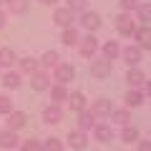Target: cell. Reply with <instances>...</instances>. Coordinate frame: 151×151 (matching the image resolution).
Instances as JSON below:
<instances>
[{
    "mask_svg": "<svg viewBox=\"0 0 151 151\" xmlns=\"http://www.w3.org/2000/svg\"><path fill=\"white\" fill-rule=\"evenodd\" d=\"M43 151H63V141L55 139V136H50V139L43 144Z\"/></svg>",
    "mask_w": 151,
    "mask_h": 151,
    "instance_id": "32",
    "label": "cell"
},
{
    "mask_svg": "<svg viewBox=\"0 0 151 151\" xmlns=\"http://www.w3.org/2000/svg\"><path fill=\"white\" fill-rule=\"evenodd\" d=\"M121 141L124 144H134V141H139V129L131 124H126L124 129H121Z\"/></svg>",
    "mask_w": 151,
    "mask_h": 151,
    "instance_id": "24",
    "label": "cell"
},
{
    "mask_svg": "<svg viewBox=\"0 0 151 151\" xmlns=\"http://www.w3.org/2000/svg\"><path fill=\"white\" fill-rule=\"evenodd\" d=\"M91 76L93 78H108V76H111V60L108 58L91 60Z\"/></svg>",
    "mask_w": 151,
    "mask_h": 151,
    "instance_id": "5",
    "label": "cell"
},
{
    "mask_svg": "<svg viewBox=\"0 0 151 151\" xmlns=\"http://www.w3.org/2000/svg\"><path fill=\"white\" fill-rule=\"evenodd\" d=\"M139 151H151V139H146V141H139Z\"/></svg>",
    "mask_w": 151,
    "mask_h": 151,
    "instance_id": "36",
    "label": "cell"
},
{
    "mask_svg": "<svg viewBox=\"0 0 151 151\" xmlns=\"http://www.w3.org/2000/svg\"><path fill=\"white\" fill-rule=\"evenodd\" d=\"M13 111V101L8 96H0V113H3V116H8V113Z\"/></svg>",
    "mask_w": 151,
    "mask_h": 151,
    "instance_id": "33",
    "label": "cell"
},
{
    "mask_svg": "<svg viewBox=\"0 0 151 151\" xmlns=\"http://www.w3.org/2000/svg\"><path fill=\"white\" fill-rule=\"evenodd\" d=\"M78 23H81L83 30L96 33L98 28H101V15H98V13H93V10H83V13H81V18H78Z\"/></svg>",
    "mask_w": 151,
    "mask_h": 151,
    "instance_id": "3",
    "label": "cell"
},
{
    "mask_svg": "<svg viewBox=\"0 0 151 151\" xmlns=\"http://www.w3.org/2000/svg\"><path fill=\"white\" fill-rule=\"evenodd\" d=\"M149 139H151V134H149Z\"/></svg>",
    "mask_w": 151,
    "mask_h": 151,
    "instance_id": "41",
    "label": "cell"
},
{
    "mask_svg": "<svg viewBox=\"0 0 151 151\" xmlns=\"http://www.w3.org/2000/svg\"><path fill=\"white\" fill-rule=\"evenodd\" d=\"M65 8H70L73 13H83L86 10V0H68V5Z\"/></svg>",
    "mask_w": 151,
    "mask_h": 151,
    "instance_id": "34",
    "label": "cell"
},
{
    "mask_svg": "<svg viewBox=\"0 0 151 151\" xmlns=\"http://www.w3.org/2000/svg\"><path fill=\"white\" fill-rule=\"evenodd\" d=\"M20 151H43V144L38 139H25L20 144Z\"/></svg>",
    "mask_w": 151,
    "mask_h": 151,
    "instance_id": "31",
    "label": "cell"
},
{
    "mask_svg": "<svg viewBox=\"0 0 151 151\" xmlns=\"http://www.w3.org/2000/svg\"><path fill=\"white\" fill-rule=\"evenodd\" d=\"M78 50H81L83 58H93L98 50V38L93 35V33H88V35H83L81 40H78Z\"/></svg>",
    "mask_w": 151,
    "mask_h": 151,
    "instance_id": "1",
    "label": "cell"
},
{
    "mask_svg": "<svg viewBox=\"0 0 151 151\" xmlns=\"http://www.w3.org/2000/svg\"><path fill=\"white\" fill-rule=\"evenodd\" d=\"M60 40H63V45H78L81 35H78V30L70 25V28H63V35H60Z\"/></svg>",
    "mask_w": 151,
    "mask_h": 151,
    "instance_id": "23",
    "label": "cell"
},
{
    "mask_svg": "<svg viewBox=\"0 0 151 151\" xmlns=\"http://www.w3.org/2000/svg\"><path fill=\"white\" fill-rule=\"evenodd\" d=\"M111 121H116V124L126 126V124L131 121V113H129V108H113V111H111Z\"/></svg>",
    "mask_w": 151,
    "mask_h": 151,
    "instance_id": "27",
    "label": "cell"
},
{
    "mask_svg": "<svg viewBox=\"0 0 151 151\" xmlns=\"http://www.w3.org/2000/svg\"><path fill=\"white\" fill-rule=\"evenodd\" d=\"M40 3H43V5H55L58 0H40Z\"/></svg>",
    "mask_w": 151,
    "mask_h": 151,
    "instance_id": "39",
    "label": "cell"
},
{
    "mask_svg": "<svg viewBox=\"0 0 151 151\" xmlns=\"http://www.w3.org/2000/svg\"><path fill=\"white\" fill-rule=\"evenodd\" d=\"M48 91H50V103H58L60 106V103L68 101V88H65L63 83H55V86H50Z\"/></svg>",
    "mask_w": 151,
    "mask_h": 151,
    "instance_id": "16",
    "label": "cell"
},
{
    "mask_svg": "<svg viewBox=\"0 0 151 151\" xmlns=\"http://www.w3.org/2000/svg\"><path fill=\"white\" fill-rule=\"evenodd\" d=\"M116 30H119L121 35H134L136 23L131 20V15H129V13H121V15L116 18Z\"/></svg>",
    "mask_w": 151,
    "mask_h": 151,
    "instance_id": "8",
    "label": "cell"
},
{
    "mask_svg": "<svg viewBox=\"0 0 151 151\" xmlns=\"http://www.w3.org/2000/svg\"><path fill=\"white\" fill-rule=\"evenodd\" d=\"M30 86L35 91H48L50 88V76L45 70H35V73H30Z\"/></svg>",
    "mask_w": 151,
    "mask_h": 151,
    "instance_id": "9",
    "label": "cell"
},
{
    "mask_svg": "<svg viewBox=\"0 0 151 151\" xmlns=\"http://www.w3.org/2000/svg\"><path fill=\"white\" fill-rule=\"evenodd\" d=\"M28 5H30L28 0H5V8L10 13H15V15H23V13L28 10Z\"/></svg>",
    "mask_w": 151,
    "mask_h": 151,
    "instance_id": "25",
    "label": "cell"
},
{
    "mask_svg": "<svg viewBox=\"0 0 151 151\" xmlns=\"http://www.w3.org/2000/svg\"><path fill=\"white\" fill-rule=\"evenodd\" d=\"M136 15H139V20L144 23V25H149V23H151V3H139Z\"/></svg>",
    "mask_w": 151,
    "mask_h": 151,
    "instance_id": "28",
    "label": "cell"
},
{
    "mask_svg": "<svg viewBox=\"0 0 151 151\" xmlns=\"http://www.w3.org/2000/svg\"><path fill=\"white\" fill-rule=\"evenodd\" d=\"M58 63H60V58H58L55 50H48V53H43V58H40V65H45V68H55Z\"/></svg>",
    "mask_w": 151,
    "mask_h": 151,
    "instance_id": "30",
    "label": "cell"
},
{
    "mask_svg": "<svg viewBox=\"0 0 151 151\" xmlns=\"http://www.w3.org/2000/svg\"><path fill=\"white\" fill-rule=\"evenodd\" d=\"M93 136H96V141H101V144H108V141L113 139V129L108 124H96L93 126Z\"/></svg>",
    "mask_w": 151,
    "mask_h": 151,
    "instance_id": "17",
    "label": "cell"
},
{
    "mask_svg": "<svg viewBox=\"0 0 151 151\" xmlns=\"http://www.w3.org/2000/svg\"><path fill=\"white\" fill-rule=\"evenodd\" d=\"M96 121H98V119L93 116L91 111H86V108H83V111H78V129H81V131H86V134H88V131L96 126Z\"/></svg>",
    "mask_w": 151,
    "mask_h": 151,
    "instance_id": "15",
    "label": "cell"
},
{
    "mask_svg": "<svg viewBox=\"0 0 151 151\" xmlns=\"http://www.w3.org/2000/svg\"><path fill=\"white\" fill-rule=\"evenodd\" d=\"M144 103V91H139V88H129V93H126V106L129 108H136Z\"/></svg>",
    "mask_w": 151,
    "mask_h": 151,
    "instance_id": "22",
    "label": "cell"
},
{
    "mask_svg": "<svg viewBox=\"0 0 151 151\" xmlns=\"http://www.w3.org/2000/svg\"><path fill=\"white\" fill-rule=\"evenodd\" d=\"M73 20H76V13L70 10V8H55V13H53V23L55 25H60V28H70L73 25Z\"/></svg>",
    "mask_w": 151,
    "mask_h": 151,
    "instance_id": "4",
    "label": "cell"
},
{
    "mask_svg": "<svg viewBox=\"0 0 151 151\" xmlns=\"http://www.w3.org/2000/svg\"><path fill=\"white\" fill-rule=\"evenodd\" d=\"M0 83H3L8 91H15V88L20 86V73H15V70H5L3 78H0Z\"/></svg>",
    "mask_w": 151,
    "mask_h": 151,
    "instance_id": "18",
    "label": "cell"
},
{
    "mask_svg": "<svg viewBox=\"0 0 151 151\" xmlns=\"http://www.w3.org/2000/svg\"><path fill=\"white\" fill-rule=\"evenodd\" d=\"M3 3H5V0H0V5H3Z\"/></svg>",
    "mask_w": 151,
    "mask_h": 151,
    "instance_id": "40",
    "label": "cell"
},
{
    "mask_svg": "<svg viewBox=\"0 0 151 151\" xmlns=\"http://www.w3.org/2000/svg\"><path fill=\"white\" fill-rule=\"evenodd\" d=\"M126 83H129L131 88L144 86V83H146V73H144L141 68H136V65H134V68H129V73H126Z\"/></svg>",
    "mask_w": 151,
    "mask_h": 151,
    "instance_id": "13",
    "label": "cell"
},
{
    "mask_svg": "<svg viewBox=\"0 0 151 151\" xmlns=\"http://www.w3.org/2000/svg\"><path fill=\"white\" fill-rule=\"evenodd\" d=\"M5 23H8V13H5V10H0V30L5 28Z\"/></svg>",
    "mask_w": 151,
    "mask_h": 151,
    "instance_id": "37",
    "label": "cell"
},
{
    "mask_svg": "<svg viewBox=\"0 0 151 151\" xmlns=\"http://www.w3.org/2000/svg\"><path fill=\"white\" fill-rule=\"evenodd\" d=\"M0 146L3 149H13V146H18V134L10 129H3L0 131Z\"/></svg>",
    "mask_w": 151,
    "mask_h": 151,
    "instance_id": "20",
    "label": "cell"
},
{
    "mask_svg": "<svg viewBox=\"0 0 151 151\" xmlns=\"http://www.w3.org/2000/svg\"><path fill=\"white\" fill-rule=\"evenodd\" d=\"M134 38H136V45H139L141 50H144V48L151 50V28H149V25L136 28V30H134Z\"/></svg>",
    "mask_w": 151,
    "mask_h": 151,
    "instance_id": "11",
    "label": "cell"
},
{
    "mask_svg": "<svg viewBox=\"0 0 151 151\" xmlns=\"http://www.w3.org/2000/svg\"><path fill=\"white\" fill-rule=\"evenodd\" d=\"M144 88H146V96H151V81H146V83H144Z\"/></svg>",
    "mask_w": 151,
    "mask_h": 151,
    "instance_id": "38",
    "label": "cell"
},
{
    "mask_svg": "<svg viewBox=\"0 0 151 151\" xmlns=\"http://www.w3.org/2000/svg\"><path fill=\"white\" fill-rule=\"evenodd\" d=\"M15 53H13L10 48H0V68H10L13 63H15Z\"/></svg>",
    "mask_w": 151,
    "mask_h": 151,
    "instance_id": "29",
    "label": "cell"
},
{
    "mask_svg": "<svg viewBox=\"0 0 151 151\" xmlns=\"http://www.w3.org/2000/svg\"><path fill=\"white\" fill-rule=\"evenodd\" d=\"M43 121L45 124H60L63 121V108L58 103H50V106L43 108Z\"/></svg>",
    "mask_w": 151,
    "mask_h": 151,
    "instance_id": "10",
    "label": "cell"
},
{
    "mask_svg": "<svg viewBox=\"0 0 151 151\" xmlns=\"http://www.w3.org/2000/svg\"><path fill=\"white\" fill-rule=\"evenodd\" d=\"M38 65H40V60L33 58V55H25V58H20V70H23V73H35Z\"/></svg>",
    "mask_w": 151,
    "mask_h": 151,
    "instance_id": "26",
    "label": "cell"
},
{
    "mask_svg": "<svg viewBox=\"0 0 151 151\" xmlns=\"http://www.w3.org/2000/svg\"><path fill=\"white\" fill-rule=\"evenodd\" d=\"M119 3H121V10L124 13H131V10L139 8V0H119Z\"/></svg>",
    "mask_w": 151,
    "mask_h": 151,
    "instance_id": "35",
    "label": "cell"
},
{
    "mask_svg": "<svg viewBox=\"0 0 151 151\" xmlns=\"http://www.w3.org/2000/svg\"><path fill=\"white\" fill-rule=\"evenodd\" d=\"M25 124H28V113H25V111H15V108H13V111L8 113V126H5V129L20 131Z\"/></svg>",
    "mask_w": 151,
    "mask_h": 151,
    "instance_id": "7",
    "label": "cell"
},
{
    "mask_svg": "<svg viewBox=\"0 0 151 151\" xmlns=\"http://www.w3.org/2000/svg\"><path fill=\"white\" fill-rule=\"evenodd\" d=\"M73 78H76V68L70 63H58L53 68V81L55 83H63V86H65V83L73 81Z\"/></svg>",
    "mask_w": 151,
    "mask_h": 151,
    "instance_id": "2",
    "label": "cell"
},
{
    "mask_svg": "<svg viewBox=\"0 0 151 151\" xmlns=\"http://www.w3.org/2000/svg\"><path fill=\"white\" fill-rule=\"evenodd\" d=\"M68 144H70V149H76V151L86 149V144H88V134H86V131H81V129L70 131V134H68Z\"/></svg>",
    "mask_w": 151,
    "mask_h": 151,
    "instance_id": "12",
    "label": "cell"
},
{
    "mask_svg": "<svg viewBox=\"0 0 151 151\" xmlns=\"http://www.w3.org/2000/svg\"><path fill=\"white\" fill-rule=\"evenodd\" d=\"M121 55H124V60L129 65H139L141 63V48L139 45H126V48H121Z\"/></svg>",
    "mask_w": 151,
    "mask_h": 151,
    "instance_id": "14",
    "label": "cell"
},
{
    "mask_svg": "<svg viewBox=\"0 0 151 151\" xmlns=\"http://www.w3.org/2000/svg\"><path fill=\"white\" fill-rule=\"evenodd\" d=\"M101 50H103V58H108V60H116V55H121V45L116 40H106Z\"/></svg>",
    "mask_w": 151,
    "mask_h": 151,
    "instance_id": "21",
    "label": "cell"
},
{
    "mask_svg": "<svg viewBox=\"0 0 151 151\" xmlns=\"http://www.w3.org/2000/svg\"><path fill=\"white\" fill-rule=\"evenodd\" d=\"M65 103L70 106V111H83L86 108V96L81 91H73V93H68V101Z\"/></svg>",
    "mask_w": 151,
    "mask_h": 151,
    "instance_id": "19",
    "label": "cell"
},
{
    "mask_svg": "<svg viewBox=\"0 0 151 151\" xmlns=\"http://www.w3.org/2000/svg\"><path fill=\"white\" fill-rule=\"evenodd\" d=\"M111 111H113V106H111L108 98H96V101L91 103V113L96 116V119H108Z\"/></svg>",
    "mask_w": 151,
    "mask_h": 151,
    "instance_id": "6",
    "label": "cell"
}]
</instances>
